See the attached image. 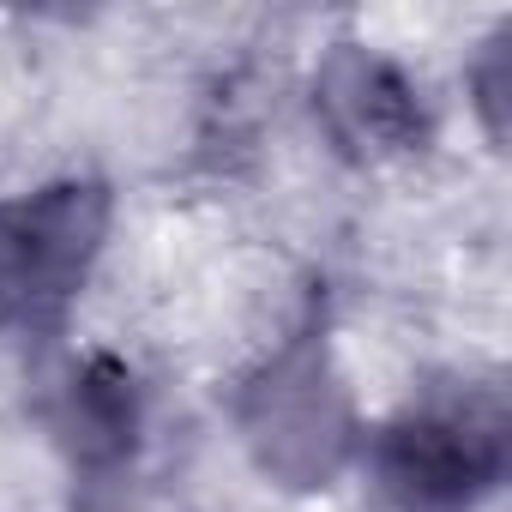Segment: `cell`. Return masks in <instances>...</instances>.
Returning <instances> with one entry per match:
<instances>
[{
	"label": "cell",
	"instance_id": "6da1fadb",
	"mask_svg": "<svg viewBox=\"0 0 512 512\" xmlns=\"http://www.w3.org/2000/svg\"><path fill=\"white\" fill-rule=\"evenodd\" d=\"M103 217L109 205L97 187H49L0 205V314L25 326L55 320L97 260Z\"/></svg>",
	"mask_w": 512,
	"mask_h": 512
},
{
	"label": "cell",
	"instance_id": "7a4b0ae2",
	"mask_svg": "<svg viewBox=\"0 0 512 512\" xmlns=\"http://www.w3.org/2000/svg\"><path fill=\"white\" fill-rule=\"evenodd\" d=\"M506 422L494 398H452L410 410L380 440L386 494L404 512H458L500 476Z\"/></svg>",
	"mask_w": 512,
	"mask_h": 512
},
{
	"label": "cell",
	"instance_id": "3957f363",
	"mask_svg": "<svg viewBox=\"0 0 512 512\" xmlns=\"http://www.w3.org/2000/svg\"><path fill=\"white\" fill-rule=\"evenodd\" d=\"M326 103H332L362 139H374V145H410V133L422 127L410 85H404L386 61L356 55V49L326 67Z\"/></svg>",
	"mask_w": 512,
	"mask_h": 512
},
{
	"label": "cell",
	"instance_id": "277c9868",
	"mask_svg": "<svg viewBox=\"0 0 512 512\" xmlns=\"http://www.w3.org/2000/svg\"><path fill=\"white\" fill-rule=\"evenodd\" d=\"M73 440L79 452L97 458H121L133 446V380L121 362L97 356L79 380H73Z\"/></svg>",
	"mask_w": 512,
	"mask_h": 512
}]
</instances>
